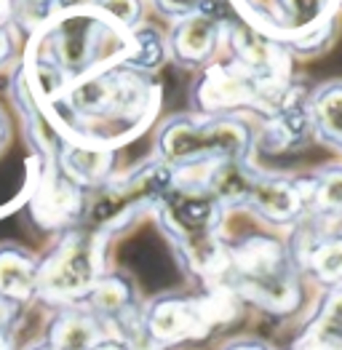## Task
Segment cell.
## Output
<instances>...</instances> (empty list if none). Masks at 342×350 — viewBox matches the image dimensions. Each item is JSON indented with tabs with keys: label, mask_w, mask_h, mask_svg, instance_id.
<instances>
[{
	"label": "cell",
	"mask_w": 342,
	"mask_h": 350,
	"mask_svg": "<svg viewBox=\"0 0 342 350\" xmlns=\"http://www.w3.org/2000/svg\"><path fill=\"white\" fill-rule=\"evenodd\" d=\"M99 275L96 241L78 230H67L57 246L38 260L35 299L57 308L81 305Z\"/></svg>",
	"instance_id": "6da1fadb"
},
{
	"label": "cell",
	"mask_w": 342,
	"mask_h": 350,
	"mask_svg": "<svg viewBox=\"0 0 342 350\" xmlns=\"http://www.w3.org/2000/svg\"><path fill=\"white\" fill-rule=\"evenodd\" d=\"M81 187L57 166H49L32 196V217L40 228H67L81 214Z\"/></svg>",
	"instance_id": "7a4b0ae2"
},
{
	"label": "cell",
	"mask_w": 342,
	"mask_h": 350,
	"mask_svg": "<svg viewBox=\"0 0 342 350\" xmlns=\"http://www.w3.org/2000/svg\"><path fill=\"white\" fill-rule=\"evenodd\" d=\"M38 257L16 243H0V299L25 308L35 299Z\"/></svg>",
	"instance_id": "3957f363"
},
{
	"label": "cell",
	"mask_w": 342,
	"mask_h": 350,
	"mask_svg": "<svg viewBox=\"0 0 342 350\" xmlns=\"http://www.w3.org/2000/svg\"><path fill=\"white\" fill-rule=\"evenodd\" d=\"M102 329L105 326L83 305H70L57 310V316L49 323L46 340L57 350H91L105 337Z\"/></svg>",
	"instance_id": "277c9868"
},
{
	"label": "cell",
	"mask_w": 342,
	"mask_h": 350,
	"mask_svg": "<svg viewBox=\"0 0 342 350\" xmlns=\"http://www.w3.org/2000/svg\"><path fill=\"white\" fill-rule=\"evenodd\" d=\"M214 38H217V25L211 19L190 16L174 32V40H171L174 57L185 62V64H198L200 59L209 57V51L214 46Z\"/></svg>",
	"instance_id": "5b68a950"
},
{
	"label": "cell",
	"mask_w": 342,
	"mask_h": 350,
	"mask_svg": "<svg viewBox=\"0 0 342 350\" xmlns=\"http://www.w3.org/2000/svg\"><path fill=\"white\" fill-rule=\"evenodd\" d=\"M313 118L321 137L342 147V83H329L315 91Z\"/></svg>",
	"instance_id": "8992f818"
},
{
	"label": "cell",
	"mask_w": 342,
	"mask_h": 350,
	"mask_svg": "<svg viewBox=\"0 0 342 350\" xmlns=\"http://www.w3.org/2000/svg\"><path fill=\"white\" fill-rule=\"evenodd\" d=\"M99 5H102V11H107L123 25H131L137 16V8H140L137 0H99Z\"/></svg>",
	"instance_id": "52a82bcc"
},
{
	"label": "cell",
	"mask_w": 342,
	"mask_h": 350,
	"mask_svg": "<svg viewBox=\"0 0 342 350\" xmlns=\"http://www.w3.org/2000/svg\"><path fill=\"white\" fill-rule=\"evenodd\" d=\"M22 308H14L8 302L0 299V329H16V319H19Z\"/></svg>",
	"instance_id": "ba28073f"
},
{
	"label": "cell",
	"mask_w": 342,
	"mask_h": 350,
	"mask_svg": "<svg viewBox=\"0 0 342 350\" xmlns=\"http://www.w3.org/2000/svg\"><path fill=\"white\" fill-rule=\"evenodd\" d=\"M222 350H270V348L265 342H259V340H233Z\"/></svg>",
	"instance_id": "9c48e42d"
},
{
	"label": "cell",
	"mask_w": 342,
	"mask_h": 350,
	"mask_svg": "<svg viewBox=\"0 0 342 350\" xmlns=\"http://www.w3.org/2000/svg\"><path fill=\"white\" fill-rule=\"evenodd\" d=\"M91 350H129V345H126V342H120L118 337H102V340H99Z\"/></svg>",
	"instance_id": "30bf717a"
},
{
	"label": "cell",
	"mask_w": 342,
	"mask_h": 350,
	"mask_svg": "<svg viewBox=\"0 0 342 350\" xmlns=\"http://www.w3.org/2000/svg\"><path fill=\"white\" fill-rule=\"evenodd\" d=\"M0 350H19L16 348V329H0Z\"/></svg>",
	"instance_id": "8fae6325"
},
{
	"label": "cell",
	"mask_w": 342,
	"mask_h": 350,
	"mask_svg": "<svg viewBox=\"0 0 342 350\" xmlns=\"http://www.w3.org/2000/svg\"><path fill=\"white\" fill-rule=\"evenodd\" d=\"M8 54H11V38H8V32L0 27V64L8 59Z\"/></svg>",
	"instance_id": "7c38bea8"
},
{
	"label": "cell",
	"mask_w": 342,
	"mask_h": 350,
	"mask_svg": "<svg viewBox=\"0 0 342 350\" xmlns=\"http://www.w3.org/2000/svg\"><path fill=\"white\" fill-rule=\"evenodd\" d=\"M11 11H14V0H0V22H5Z\"/></svg>",
	"instance_id": "4fadbf2b"
},
{
	"label": "cell",
	"mask_w": 342,
	"mask_h": 350,
	"mask_svg": "<svg viewBox=\"0 0 342 350\" xmlns=\"http://www.w3.org/2000/svg\"><path fill=\"white\" fill-rule=\"evenodd\" d=\"M25 350H57V348H54V345H51V342H49V340L43 337V340L32 342V345H29V348H25Z\"/></svg>",
	"instance_id": "5bb4252c"
},
{
	"label": "cell",
	"mask_w": 342,
	"mask_h": 350,
	"mask_svg": "<svg viewBox=\"0 0 342 350\" xmlns=\"http://www.w3.org/2000/svg\"><path fill=\"white\" fill-rule=\"evenodd\" d=\"M5 137H8V126H5V118L0 113V147L5 145Z\"/></svg>",
	"instance_id": "9a60e30c"
},
{
	"label": "cell",
	"mask_w": 342,
	"mask_h": 350,
	"mask_svg": "<svg viewBox=\"0 0 342 350\" xmlns=\"http://www.w3.org/2000/svg\"><path fill=\"white\" fill-rule=\"evenodd\" d=\"M340 3H342V0H340Z\"/></svg>",
	"instance_id": "2e32d148"
}]
</instances>
